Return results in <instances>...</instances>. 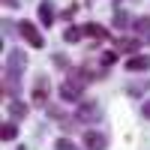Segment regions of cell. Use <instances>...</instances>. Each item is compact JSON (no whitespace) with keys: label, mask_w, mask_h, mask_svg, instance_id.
<instances>
[{"label":"cell","mask_w":150,"mask_h":150,"mask_svg":"<svg viewBox=\"0 0 150 150\" xmlns=\"http://www.w3.org/2000/svg\"><path fill=\"white\" fill-rule=\"evenodd\" d=\"M24 69H27V54H24L21 48H12V51H9V57H6V69H3V75H6V84L12 87V93H18Z\"/></svg>","instance_id":"6da1fadb"},{"label":"cell","mask_w":150,"mask_h":150,"mask_svg":"<svg viewBox=\"0 0 150 150\" xmlns=\"http://www.w3.org/2000/svg\"><path fill=\"white\" fill-rule=\"evenodd\" d=\"M81 87H84V81H78V78H66L63 84L57 87V93H60V99H63V102H81Z\"/></svg>","instance_id":"7a4b0ae2"},{"label":"cell","mask_w":150,"mask_h":150,"mask_svg":"<svg viewBox=\"0 0 150 150\" xmlns=\"http://www.w3.org/2000/svg\"><path fill=\"white\" fill-rule=\"evenodd\" d=\"M75 117H78L81 123H96L99 117H102V108H99L96 102H81L78 108H75Z\"/></svg>","instance_id":"3957f363"},{"label":"cell","mask_w":150,"mask_h":150,"mask_svg":"<svg viewBox=\"0 0 150 150\" xmlns=\"http://www.w3.org/2000/svg\"><path fill=\"white\" fill-rule=\"evenodd\" d=\"M18 30H21V36H24V39H27V42H30L33 48H42V45H45L42 33L33 27V21H21V24H18Z\"/></svg>","instance_id":"277c9868"},{"label":"cell","mask_w":150,"mask_h":150,"mask_svg":"<svg viewBox=\"0 0 150 150\" xmlns=\"http://www.w3.org/2000/svg\"><path fill=\"white\" fill-rule=\"evenodd\" d=\"M81 138H84V147L87 150H105L108 147V138H105L102 132H96V129H87Z\"/></svg>","instance_id":"5b68a950"},{"label":"cell","mask_w":150,"mask_h":150,"mask_svg":"<svg viewBox=\"0 0 150 150\" xmlns=\"http://www.w3.org/2000/svg\"><path fill=\"white\" fill-rule=\"evenodd\" d=\"M48 99V78L45 75H36V84H33V105H45Z\"/></svg>","instance_id":"8992f818"},{"label":"cell","mask_w":150,"mask_h":150,"mask_svg":"<svg viewBox=\"0 0 150 150\" xmlns=\"http://www.w3.org/2000/svg\"><path fill=\"white\" fill-rule=\"evenodd\" d=\"M150 69V54H135L126 60V72H147Z\"/></svg>","instance_id":"52a82bcc"},{"label":"cell","mask_w":150,"mask_h":150,"mask_svg":"<svg viewBox=\"0 0 150 150\" xmlns=\"http://www.w3.org/2000/svg\"><path fill=\"white\" fill-rule=\"evenodd\" d=\"M39 24H42V27H51V24H54V6L48 3V0L39 3Z\"/></svg>","instance_id":"ba28073f"},{"label":"cell","mask_w":150,"mask_h":150,"mask_svg":"<svg viewBox=\"0 0 150 150\" xmlns=\"http://www.w3.org/2000/svg\"><path fill=\"white\" fill-rule=\"evenodd\" d=\"M132 30L138 33V39H150V15H141L132 21Z\"/></svg>","instance_id":"9c48e42d"},{"label":"cell","mask_w":150,"mask_h":150,"mask_svg":"<svg viewBox=\"0 0 150 150\" xmlns=\"http://www.w3.org/2000/svg\"><path fill=\"white\" fill-rule=\"evenodd\" d=\"M84 36H93V39H108V30L102 27V24H81Z\"/></svg>","instance_id":"30bf717a"},{"label":"cell","mask_w":150,"mask_h":150,"mask_svg":"<svg viewBox=\"0 0 150 150\" xmlns=\"http://www.w3.org/2000/svg\"><path fill=\"white\" fill-rule=\"evenodd\" d=\"M9 117L12 120H24V117H27V102H18V99L9 102Z\"/></svg>","instance_id":"8fae6325"},{"label":"cell","mask_w":150,"mask_h":150,"mask_svg":"<svg viewBox=\"0 0 150 150\" xmlns=\"http://www.w3.org/2000/svg\"><path fill=\"white\" fill-rule=\"evenodd\" d=\"M0 138H3V141H15V138H18V126H15L12 120H6L3 126H0Z\"/></svg>","instance_id":"7c38bea8"},{"label":"cell","mask_w":150,"mask_h":150,"mask_svg":"<svg viewBox=\"0 0 150 150\" xmlns=\"http://www.w3.org/2000/svg\"><path fill=\"white\" fill-rule=\"evenodd\" d=\"M63 39H66L69 45H75V42L84 39V30H81V27H66V30H63Z\"/></svg>","instance_id":"4fadbf2b"},{"label":"cell","mask_w":150,"mask_h":150,"mask_svg":"<svg viewBox=\"0 0 150 150\" xmlns=\"http://www.w3.org/2000/svg\"><path fill=\"white\" fill-rule=\"evenodd\" d=\"M138 39H120L117 42V51H129V54H135V51H138Z\"/></svg>","instance_id":"5bb4252c"},{"label":"cell","mask_w":150,"mask_h":150,"mask_svg":"<svg viewBox=\"0 0 150 150\" xmlns=\"http://www.w3.org/2000/svg\"><path fill=\"white\" fill-rule=\"evenodd\" d=\"M150 87V81L147 78H141V81H135V84H129V96H141L144 90Z\"/></svg>","instance_id":"9a60e30c"},{"label":"cell","mask_w":150,"mask_h":150,"mask_svg":"<svg viewBox=\"0 0 150 150\" xmlns=\"http://www.w3.org/2000/svg\"><path fill=\"white\" fill-rule=\"evenodd\" d=\"M54 150H78V147H75L69 138H57V141H54Z\"/></svg>","instance_id":"2e32d148"},{"label":"cell","mask_w":150,"mask_h":150,"mask_svg":"<svg viewBox=\"0 0 150 150\" xmlns=\"http://www.w3.org/2000/svg\"><path fill=\"white\" fill-rule=\"evenodd\" d=\"M126 21H129V15H126L123 9H117V12H114V27H126Z\"/></svg>","instance_id":"e0dca14e"},{"label":"cell","mask_w":150,"mask_h":150,"mask_svg":"<svg viewBox=\"0 0 150 150\" xmlns=\"http://www.w3.org/2000/svg\"><path fill=\"white\" fill-rule=\"evenodd\" d=\"M114 60H117V54H114V51H105V54H102V57H99V63H102V66H105V69H108V66H111V63H114Z\"/></svg>","instance_id":"ac0fdd59"},{"label":"cell","mask_w":150,"mask_h":150,"mask_svg":"<svg viewBox=\"0 0 150 150\" xmlns=\"http://www.w3.org/2000/svg\"><path fill=\"white\" fill-rule=\"evenodd\" d=\"M54 66H60V69H66V66H69V60H66L63 54H54Z\"/></svg>","instance_id":"d6986e66"},{"label":"cell","mask_w":150,"mask_h":150,"mask_svg":"<svg viewBox=\"0 0 150 150\" xmlns=\"http://www.w3.org/2000/svg\"><path fill=\"white\" fill-rule=\"evenodd\" d=\"M141 114H144V117H147V120H150V99H147V102H144V105H141Z\"/></svg>","instance_id":"ffe728a7"},{"label":"cell","mask_w":150,"mask_h":150,"mask_svg":"<svg viewBox=\"0 0 150 150\" xmlns=\"http://www.w3.org/2000/svg\"><path fill=\"white\" fill-rule=\"evenodd\" d=\"M3 3H6L9 9H15V6H18V3H15V0H3Z\"/></svg>","instance_id":"44dd1931"}]
</instances>
